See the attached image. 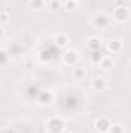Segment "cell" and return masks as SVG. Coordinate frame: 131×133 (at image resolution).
Returning <instances> with one entry per match:
<instances>
[{
    "mask_svg": "<svg viewBox=\"0 0 131 133\" xmlns=\"http://www.w3.org/2000/svg\"><path fill=\"white\" fill-rule=\"evenodd\" d=\"M45 129L48 133H65L66 132V122L60 116H51L45 122Z\"/></svg>",
    "mask_w": 131,
    "mask_h": 133,
    "instance_id": "obj_1",
    "label": "cell"
},
{
    "mask_svg": "<svg viewBox=\"0 0 131 133\" xmlns=\"http://www.w3.org/2000/svg\"><path fill=\"white\" fill-rule=\"evenodd\" d=\"M130 17H131V9L128 6H123V5L116 6L111 12V19L116 23H125V22L130 20Z\"/></svg>",
    "mask_w": 131,
    "mask_h": 133,
    "instance_id": "obj_2",
    "label": "cell"
},
{
    "mask_svg": "<svg viewBox=\"0 0 131 133\" xmlns=\"http://www.w3.org/2000/svg\"><path fill=\"white\" fill-rule=\"evenodd\" d=\"M80 62V53L74 48H66L62 53V64L66 66H76Z\"/></svg>",
    "mask_w": 131,
    "mask_h": 133,
    "instance_id": "obj_3",
    "label": "cell"
},
{
    "mask_svg": "<svg viewBox=\"0 0 131 133\" xmlns=\"http://www.w3.org/2000/svg\"><path fill=\"white\" fill-rule=\"evenodd\" d=\"M111 125H113V122L106 116H99L97 119L94 121V130L97 133H108L110 129H111Z\"/></svg>",
    "mask_w": 131,
    "mask_h": 133,
    "instance_id": "obj_4",
    "label": "cell"
},
{
    "mask_svg": "<svg viewBox=\"0 0 131 133\" xmlns=\"http://www.w3.org/2000/svg\"><path fill=\"white\" fill-rule=\"evenodd\" d=\"M90 87H91V90H94V91H105V90L110 87V82H108V79L103 77V76H96V77H93V79L90 81Z\"/></svg>",
    "mask_w": 131,
    "mask_h": 133,
    "instance_id": "obj_5",
    "label": "cell"
},
{
    "mask_svg": "<svg viewBox=\"0 0 131 133\" xmlns=\"http://www.w3.org/2000/svg\"><path fill=\"white\" fill-rule=\"evenodd\" d=\"M91 23H93V26H96V28H99V30L108 28V26H110V17H108V14H105V12L100 11V12H97V14H94Z\"/></svg>",
    "mask_w": 131,
    "mask_h": 133,
    "instance_id": "obj_6",
    "label": "cell"
},
{
    "mask_svg": "<svg viewBox=\"0 0 131 133\" xmlns=\"http://www.w3.org/2000/svg\"><path fill=\"white\" fill-rule=\"evenodd\" d=\"M96 64H97V68L100 71L108 73V71H111V70L116 66V61H114L111 56H102V57H99V61Z\"/></svg>",
    "mask_w": 131,
    "mask_h": 133,
    "instance_id": "obj_7",
    "label": "cell"
},
{
    "mask_svg": "<svg viewBox=\"0 0 131 133\" xmlns=\"http://www.w3.org/2000/svg\"><path fill=\"white\" fill-rule=\"evenodd\" d=\"M53 43L57 46V48H62V50H66L68 45H69V36L63 31H59L53 36Z\"/></svg>",
    "mask_w": 131,
    "mask_h": 133,
    "instance_id": "obj_8",
    "label": "cell"
},
{
    "mask_svg": "<svg viewBox=\"0 0 131 133\" xmlns=\"http://www.w3.org/2000/svg\"><path fill=\"white\" fill-rule=\"evenodd\" d=\"M103 43H102V39L99 36H91L86 39V48L91 51V53H99L102 50Z\"/></svg>",
    "mask_w": 131,
    "mask_h": 133,
    "instance_id": "obj_9",
    "label": "cell"
},
{
    "mask_svg": "<svg viewBox=\"0 0 131 133\" xmlns=\"http://www.w3.org/2000/svg\"><path fill=\"white\" fill-rule=\"evenodd\" d=\"M123 50V42L120 39H111L106 42V51L110 54H119Z\"/></svg>",
    "mask_w": 131,
    "mask_h": 133,
    "instance_id": "obj_10",
    "label": "cell"
},
{
    "mask_svg": "<svg viewBox=\"0 0 131 133\" xmlns=\"http://www.w3.org/2000/svg\"><path fill=\"white\" fill-rule=\"evenodd\" d=\"M11 54H9V51L5 48V46H2L0 48V66L2 68H6V66L11 64Z\"/></svg>",
    "mask_w": 131,
    "mask_h": 133,
    "instance_id": "obj_11",
    "label": "cell"
},
{
    "mask_svg": "<svg viewBox=\"0 0 131 133\" xmlns=\"http://www.w3.org/2000/svg\"><path fill=\"white\" fill-rule=\"evenodd\" d=\"M28 6H30V9H33V11H42L45 6H48V2L46 0H30L28 2Z\"/></svg>",
    "mask_w": 131,
    "mask_h": 133,
    "instance_id": "obj_12",
    "label": "cell"
},
{
    "mask_svg": "<svg viewBox=\"0 0 131 133\" xmlns=\"http://www.w3.org/2000/svg\"><path fill=\"white\" fill-rule=\"evenodd\" d=\"M39 101H40L42 105H51L53 101H54V95H53L51 91H43V93L40 95Z\"/></svg>",
    "mask_w": 131,
    "mask_h": 133,
    "instance_id": "obj_13",
    "label": "cell"
},
{
    "mask_svg": "<svg viewBox=\"0 0 131 133\" xmlns=\"http://www.w3.org/2000/svg\"><path fill=\"white\" fill-rule=\"evenodd\" d=\"M48 8L51 12H59L63 9V2L62 0H49L48 2Z\"/></svg>",
    "mask_w": 131,
    "mask_h": 133,
    "instance_id": "obj_14",
    "label": "cell"
},
{
    "mask_svg": "<svg viewBox=\"0 0 131 133\" xmlns=\"http://www.w3.org/2000/svg\"><path fill=\"white\" fill-rule=\"evenodd\" d=\"M72 76H74V79H79V81L85 79V77H86V68H85V66L76 65L74 70H72Z\"/></svg>",
    "mask_w": 131,
    "mask_h": 133,
    "instance_id": "obj_15",
    "label": "cell"
},
{
    "mask_svg": "<svg viewBox=\"0 0 131 133\" xmlns=\"http://www.w3.org/2000/svg\"><path fill=\"white\" fill-rule=\"evenodd\" d=\"M77 3L79 2H76V0H65L63 2V9L66 12H74L77 9Z\"/></svg>",
    "mask_w": 131,
    "mask_h": 133,
    "instance_id": "obj_16",
    "label": "cell"
},
{
    "mask_svg": "<svg viewBox=\"0 0 131 133\" xmlns=\"http://www.w3.org/2000/svg\"><path fill=\"white\" fill-rule=\"evenodd\" d=\"M108 133H127V130H125V125H123V124H120V122H113V125H111V129H110Z\"/></svg>",
    "mask_w": 131,
    "mask_h": 133,
    "instance_id": "obj_17",
    "label": "cell"
},
{
    "mask_svg": "<svg viewBox=\"0 0 131 133\" xmlns=\"http://www.w3.org/2000/svg\"><path fill=\"white\" fill-rule=\"evenodd\" d=\"M9 20H11V16H9L8 9H3L2 14H0V25H2V26H6V25L9 23Z\"/></svg>",
    "mask_w": 131,
    "mask_h": 133,
    "instance_id": "obj_18",
    "label": "cell"
},
{
    "mask_svg": "<svg viewBox=\"0 0 131 133\" xmlns=\"http://www.w3.org/2000/svg\"><path fill=\"white\" fill-rule=\"evenodd\" d=\"M65 133H74V132H65Z\"/></svg>",
    "mask_w": 131,
    "mask_h": 133,
    "instance_id": "obj_19",
    "label": "cell"
},
{
    "mask_svg": "<svg viewBox=\"0 0 131 133\" xmlns=\"http://www.w3.org/2000/svg\"><path fill=\"white\" fill-rule=\"evenodd\" d=\"M28 2H30V0H28Z\"/></svg>",
    "mask_w": 131,
    "mask_h": 133,
    "instance_id": "obj_20",
    "label": "cell"
},
{
    "mask_svg": "<svg viewBox=\"0 0 131 133\" xmlns=\"http://www.w3.org/2000/svg\"><path fill=\"white\" fill-rule=\"evenodd\" d=\"M130 2H131V0H130Z\"/></svg>",
    "mask_w": 131,
    "mask_h": 133,
    "instance_id": "obj_21",
    "label": "cell"
}]
</instances>
